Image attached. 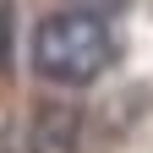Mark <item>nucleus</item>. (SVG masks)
I'll return each mask as SVG.
<instances>
[{
    "label": "nucleus",
    "mask_w": 153,
    "mask_h": 153,
    "mask_svg": "<svg viewBox=\"0 0 153 153\" xmlns=\"http://www.w3.org/2000/svg\"><path fill=\"white\" fill-rule=\"evenodd\" d=\"M6 60H11V16L0 6V71H6Z\"/></svg>",
    "instance_id": "obj_3"
},
{
    "label": "nucleus",
    "mask_w": 153,
    "mask_h": 153,
    "mask_svg": "<svg viewBox=\"0 0 153 153\" xmlns=\"http://www.w3.org/2000/svg\"><path fill=\"white\" fill-rule=\"evenodd\" d=\"M33 66L60 88H88L109 66V27L93 11H55L33 33Z\"/></svg>",
    "instance_id": "obj_1"
},
{
    "label": "nucleus",
    "mask_w": 153,
    "mask_h": 153,
    "mask_svg": "<svg viewBox=\"0 0 153 153\" xmlns=\"http://www.w3.org/2000/svg\"><path fill=\"white\" fill-rule=\"evenodd\" d=\"M76 148H82V109L66 104V99L38 104V115H33V137H27V153H76Z\"/></svg>",
    "instance_id": "obj_2"
}]
</instances>
